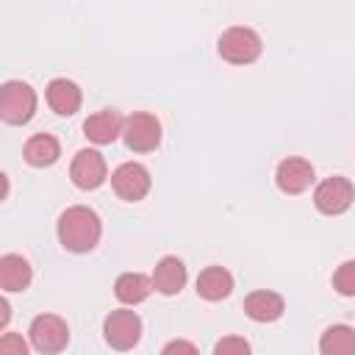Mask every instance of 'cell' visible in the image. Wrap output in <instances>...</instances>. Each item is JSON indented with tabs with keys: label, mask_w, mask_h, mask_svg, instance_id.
Here are the masks:
<instances>
[{
	"label": "cell",
	"mask_w": 355,
	"mask_h": 355,
	"mask_svg": "<svg viewBox=\"0 0 355 355\" xmlns=\"http://www.w3.org/2000/svg\"><path fill=\"white\" fill-rule=\"evenodd\" d=\"M31 277H33L31 263H28L22 255L6 252V255L0 258V286H3L6 291H25V288L31 286Z\"/></svg>",
	"instance_id": "cell-16"
},
{
	"label": "cell",
	"mask_w": 355,
	"mask_h": 355,
	"mask_svg": "<svg viewBox=\"0 0 355 355\" xmlns=\"http://www.w3.org/2000/svg\"><path fill=\"white\" fill-rule=\"evenodd\" d=\"M275 180H277V189L286 191V194H300L305 191L311 183H313V166L311 161L305 158H283L277 164V172H275Z\"/></svg>",
	"instance_id": "cell-10"
},
{
	"label": "cell",
	"mask_w": 355,
	"mask_h": 355,
	"mask_svg": "<svg viewBox=\"0 0 355 355\" xmlns=\"http://www.w3.org/2000/svg\"><path fill=\"white\" fill-rule=\"evenodd\" d=\"M150 291H153V277H147V275H141V272H125V275H119L116 283H114V294H116V300L125 302V305H139V302H144V300L150 297Z\"/></svg>",
	"instance_id": "cell-18"
},
{
	"label": "cell",
	"mask_w": 355,
	"mask_h": 355,
	"mask_svg": "<svg viewBox=\"0 0 355 355\" xmlns=\"http://www.w3.org/2000/svg\"><path fill=\"white\" fill-rule=\"evenodd\" d=\"M111 186H114V191H116L122 200L136 202V200H141V197L150 191V172H147V166L139 164V161L119 164V166L114 169V175H111Z\"/></svg>",
	"instance_id": "cell-8"
},
{
	"label": "cell",
	"mask_w": 355,
	"mask_h": 355,
	"mask_svg": "<svg viewBox=\"0 0 355 355\" xmlns=\"http://www.w3.org/2000/svg\"><path fill=\"white\" fill-rule=\"evenodd\" d=\"M103 336L114 349H133L141 338V319L136 311H111L103 322Z\"/></svg>",
	"instance_id": "cell-5"
},
{
	"label": "cell",
	"mask_w": 355,
	"mask_h": 355,
	"mask_svg": "<svg viewBox=\"0 0 355 355\" xmlns=\"http://www.w3.org/2000/svg\"><path fill=\"white\" fill-rule=\"evenodd\" d=\"M103 236L100 216L86 205H72L58 216V241L69 252H89Z\"/></svg>",
	"instance_id": "cell-1"
},
{
	"label": "cell",
	"mask_w": 355,
	"mask_h": 355,
	"mask_svg": "<svg viewBox=\"0 0 355 355\" xmlns=\"http://www.w3.org/2000/svg\"><path fill=\"white\" fill-rule=\"evenodd\" d=\"M0 355H28V344L19 333H3L0 338Z\"/></svg>",
	"instance_id": "cell-22"
},
{
	"label": "cell",
	"mask_w": 355,
	"mask_h": 355,
	"mask_svg": "<svg viewBox=\"0 0 355 355\" xmlns=\"http://www.w3.org/2000/svg\"><path fill=\"white\" fill-rule=\"evenodd\" d=\"M214 355H250V344L241 336H225L216 341Z\"/></svg>",
	"instance_id": "cell-21"
},
{
	"label": "cell",
	"mask_w": 355,
	"mask_h": 355,
	"mask_svg": "<svg viewBox=\"0 0 355 355\" xmlns=\"http://www.w3.org/2000/svg\"><path fill=\"white\" fill-rule=\"evenodd\" d=\"M47 105L55 111V114H61V116H72L78 108H80V89H78V83L75 80H67V78H53L50 83H47Z\"/></svg>",
	"instance_id": "cell-13"
},
{
	"label": "cell",
	"mask_w": 355,
	"mask_h": 355,
	"mask_svg": "<svg viewBox=\"0 0 355 355\" xmlns=\"http://www.w3.org/2000/svg\"><path fill=\"white\" fill-rule=\"evenodd\" d=\"M219 55L230 64H252L263 44H261V36L252 31V28H244V25H233L227 28L222 36H219V44H216Z\"/></svg>",
	"instance_id": "cell-3"
},
{
	"label": "cell",
	"mask_w": 355,
	"mask_h": 355,
	"mask_svg": "<svg viewBox=\"0 0 355 355\" xmlns=\"http://www.w3.org/2000/svg\"><path fill=\"white\" fill-rule=\"evenodd\" d=\"M119 133H125V116L114 108H103L83 122V136L94 144H111Z\"/></svg>",
	"instance_id": "cell-11"
},
{
	"label": "cell",
	"mask_w": 355,
	"mask_h": 355,
	"mask_svg": "<svg viewBox=\"0 0 355 355\" xmlns=\"http://www.w3.org/2000/svg\"><path fill=\"white\" fill-rule=\"evenodd\" d=\"M322 355H355V327L349 324H333L319 338Z\"/></svg>",
	"instance_id": "cell-19"
},
{
	"label": "cell",
	"mask_w": 355,
	"mask_h": 355,
	"mask_svg": "<svg viewBox=\"0 0 355 355\" xmlns=\"http://www.w3.org/2000/svg\"><path fill=\"white\" fill-rule=\"evenodd\" d=\"M105 175H108V166L97 150H78L75 153L72 166H69V178L78 189H83V191L97 189L105 180Z\"/></svg>",
	"instance_id": "cell-9"
},
{
	"label": "cell",
	"mask_w": 355,
	"mask_h": 355,
	"mask_svg": "<svg viewBox=\"0 0 355 355\" xmlns=\"http://www.w3.org/2000/svg\"><path fill=\"white\" fill-rule=\"evenodd\" d=\"M22 155H25V161H28L31 166H50V164L58 161L61 144H58V139H55L53 133H36V136H31V139L25 141Z\"/></svg>",
	"instance_id": "cell-17"
},
{
	"label": "cell",
	"mask_w": 355,
	"mask_h": 355,
	"mask_svg": "<svg viewBox=\"0 0 355 355\" xmlns=\"http://www.w3.org/2000/svg\"><path fill=\"white\" fill-rule=\"evenodd\" d=\"M186 277H189L186 275V263L180 258H175V255H166L153 269V288L166 294V297H172L186 286Z\"/></svg>",
	"instance_id": "cell-12"
},
{
	"label": "cell",
	"mask_w": 355,
	"mask_h": 355,
	"mask_svg": "<svg viewBox=\"0 0 355 355\" xmlns=\"http://www.w3.org/2000/svg\"><path fill=\"white\" fill-rule=\"evenodd\" d=\"M8 316H11V313H8V302H6V300H0V324H3V327H6Z\"/></svg>",
	"instance_id": "cell-24"
},
{
	"label": "cell",
	"mask_w": 355,
	"mask_h": 355,
	"mask_svg": "<svg viewBox=\"0 0 355 355\" xmlns=\"http://www.w3.org/2000/svg\"><path fill=\"white\" fill-rule=\"evenodd\" d=\"M36 111V92L25 80H6L0 89V116L8 125H25Z\"/></svg>",
	"instance_id": "cell-2"
},
{
	"label": "cell",
	"mask_w": 355,
	"mask_h": 355,
	"mask_svg": "<svg viewBox=\"0 0 355 355\" xmlns=\"http://www.w3.org/2000/svg\"><path fill=\"white\" fill-rule=\"evenodd\" d=\"M125 144L133 153H153L161 144V122L155 119V114L147 111H136L125 119Z\"/></svg>",
	"instance_id": "cell-6"
},
{
	"label": "cell",
	"mask_w": 355,
	"mask_h": 355,
	"mask_svg": "<svg viewBox=\"0 0 355 355\" xmlns=\"http://www.w3.org/2000/svg\"><path fill=\"white\" fill-rule=\"evenodd\" d=\"M283 311H286V302L277 291L261 288V291L247 294V300H244V313L252 322H275V319L283 316Z\"/></svg>",
	"instance_id": "cell-14"
},
{
	"label": "cell",
	"mask_w": 355,
	"mask_h": 355,
	"mask_svg": "<svg viewBox=\"0 0 355 355\" xmlns=\"http://www.w3.org/2000/svg\"><path fill=\"white\" fill-rule=\"evenodd\" d=\"M352 200H355V189H352V183H349L347 178H341V175H333V178L322 180V183L316 186V191H313V205H316L322 214H327V216L344 214V211L352 205Z\"/></svg>",
	"instance_id": "cell-7"
},
{
	"label": "cell",
	"mask_w": 355,
	"mask_h": 355,
	"mask_svg": "<svg viewBox=\"0 0 355 355\" xmlns=\"http://www.w3.org/2000/svg\"><path fill=\"white\" fill-rule=\"evenodd\" d=\"M333 288L341 297H355V261H344L333 272Z\"/></svg>",
	"instance_id": "cell-20"
},
{
	"label": "cell",
	"mask_w": 355,
	"mask_h": 355,
	"mask_svg": "<svg viewBox=\"0 0 355 355\" xmlns=\"http://www.w3.org/2000/svg\"><path fill=\"white\" fill-rule=\"evenodd\" d=\"M161 355H200V352H197V347H194L191 341H186V338H172V341L161 349Z\"/></svg>",
	"instance_id": "cell-23"
},
{
	"label": "cell",
	"mask_w": 355,
	"mask_h": 355,
	"mask_svg": "<svg viewBox=\"0 0 355 355\" xmlns=\"http://www.w3.org/2000/svg\"><path fill=\"white\" fill-rule=\"evenodd\" d=\"M233 291V275L225 266H205L197 275V294L208 302H219Z\"/></svg>",
	"instance_id": "cell-15"
},
{
	"label": "cell",
	"mask_w": 355,
	"mask_h": 355,
	"mask_svg": "<svg viewBox=\"0 0 355 355\" xmlns=\"http://www.w3.org/2000/svg\"><path fill=\"white\" fill-rule=\"evenodd\" d=\"M31 344L42 352V355H55L69 344V327L61 316L55 313H39L31 327H28Z\"/></svg>",
	"instance_id": "cell-4"
}]
</instances>
